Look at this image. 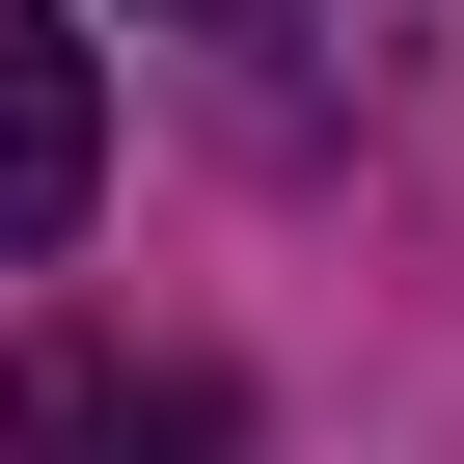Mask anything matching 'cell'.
I'll return each instance as SVG.
<instances>
[{"label":"cell","mask_w":464,"mask_h":464,"mask_svg":"<svg viewBox=\"0 0 464 464\" xmlns=\"http://www.w3.org/2000/svg\"><path fill=\"white\" fill-rule=\"evenodd\" d=\"M0 464H246V382L218 355H137V328H55L0 382Z\"/></svg>","instance_id":"1"},{"label":"cell","mask_w":464,"mask_h":464,"mask_svg":"<svg viewBox=\"0 0 464 464\" xmlns=\"http://www.w3.org/2000/svg\"><path fill=\"white\" fill-rule=\"evenodd\" d=\"M82 191H110V55L55 28V0H0V274L82 246Z\"/></svg>","instance_id":"2"}]
</instances>
